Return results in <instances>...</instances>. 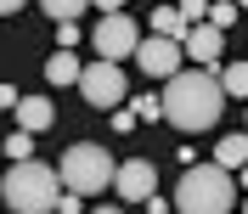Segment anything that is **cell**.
Here are the masks:
<instances>
[{
	"label": "cell",
	"instance_id": "obj_1",
	"mask_svg": "<svg viewBox=\"0 0 248 214\" xmlns=\"http://www.w3.org/2000/svg\"><path fill=\"white\" fill-rule=\"evenodd\" d=\"M164 119L186 136H198V130H215L220 113H226V91H220V74L215 68H175L164 79Z\"/></svg>",
	"mask_w": 248,
	"mask_h": 214
},
{
	"label": "cell",
	"instance_id": "obj_2",
	"mask_svg": "<svg viewBox=\"0 0 248 214\" xmlns=\"http://www.w3.org/2000/svg\"><path fill=\"white\" fill-rule=\"evenodd\" d=\"M0 203L12 214H51L62 203V175L34 158H12V175L0 181Z\"/></svg>",
	"mask_w": 248,
	"mask_h": 214
},
{
	"label": "cell",
	"instance_id": "obj_3",
	"mask_svg": "<svg viewBox=\"0 0 248 214\" xmlns=\"http://www.w3.org/2000/svg\"><path fill=\"white\" fill-rule=\"evenodd\" d=\"M170 203H175V209H186V214H226V209L237 203V192H232V169L198 164V158H192Z\"/></svg>",
	"mask_w": 248,
	"mask_h": 214
},
{
	"label": "cell",
	"instance_id": "obj_4",
	"mask_svg": "<svg viewBox=\"0 0 248 214\" xmlns=\"http://www.w3.org/2000/svg\"><path fill=\"white\" fill-rule=\"evenodd\" d=\"M113 158H108V147H96V141H74L68 153H62V186L68 192H79V198H96V192H108V181H113Z\"/></svg>",
	"mask_w": 248,
	"mask_h": 214
},
{
	"label": "cell",
	"instance_id": "obj_5",
	"mask_svg": "<svg viewBox=\"0 0 248 214\" xmlns=\"http://www.w3.org/2000/svg\"><path fill=\"white\" fill-rule=\"evenodd\" d=\"M79 96L96 107V113H108V107H119L124 102V68L113 57H102V62H85L79 68Z\"/></svg>",
	"mask_w": 248,
	"mask_h": 214
},
{
	"label": "cell",
	"instance_id": "obj_6",
	"mask_svg": "<svg viewBox=\"0 0 248 214\" xmlns=\"http://www.w3.org/2000/svg\"><path fill=\"white\" fill-rule=\"evenodd\" d=\"M136 40H141V29H136V17H124V12H102V23H96V34H91L96 57H113V62L130 57Z\"/></svg>",
	"mask_w": 248,
	"mask_h": 214
},
{
	"label": "cell",
	"instance_id": "obj_7",
	"mask_svg": "<svg viewBox=\"0 0 248 214\" xmlns=\"http://www.w3.org/2000/svg\"><path fill=\"white\" fill-rule=\"evenodd\" d=\"M130 57H136V68L147 79H170L175 68H181V40H164V34H147V40H136V51H130Z\"/></svg>",
	"mask_w": 248,
	"mask_h": 214
},
{
	"label": "cell",
	"instance_id": "obj_8",
	"mask_svg": "<svg viewBox=\"0 0 248 214\" xmlns=\"http://www.w3.org/2000/svg\"><path fill=\"white\" fill-rule=\"evenodd\" d=\"M220 51H226V34H220L215 23H186V34H181V57H186V62H198V68H215V62H220Z\"/></svg>",
	"mask_w": 248,
	"mask_h": 214
},
{
	"label": "cell",
	"instance_id": "obj_9",
	"mask_svg": "<svg viewBox=\"0 0 248 214\" xmlns=\"http://www.w3.org/2000/svg\"><path fill=\"white\" fill-rule=\"evenodd\" d=\"M113 186H119L124 203H147V198L158 192V169L147 164V158H130V164L113 169Z\"/></svg>",
	"mask_w": 248,
	"mask_h": 214
},
{
	"label": "cell",
	"instance_id": "obj_10",
	"mask_svg": "<svg viewBox=\"0 0 248 214\" xmlns=\"http://www.w3.org/2000/svg\"><path fill=\"white\" fill-rule=\"evenodd\" d=\"M17 124H23V130H34V136H40V130H51V124H57V107L46 102V96H17Z\"/></svg>",
	"mask_w": 248,
	"mask_h": 214
},
{
	"label": "cell",
	"instance_id": "obj_11",
	"mask_svg": "<svg viewBox=\"0 0 248 214\" xmlns=\"http://www.w3.org/2000/svg\"><path fill=\"white\" fill-rule=\"evenodd\" d=\"M79 68H85V62H79L68 46H57V57L46 62V79H51V85H79Z\"/></svg>",
	"mask_w": 248,
	"mask_h": 214
},
{
	"label": "cell",
	"instance_id": "obj_12",
	"mask_svg": "<svg viewBox=\"0 0 248 214\" xmlns=\"http://www.w3.org/2000/svg\"><path fill=\"white\" fill-rule=\"evenodd\" d=\"M215 164H220V169H243V164H248V130L220 141V147H215Z\"/></svg>",
	"mask_w": 248,
	"mask_h": 214
},
{
	"label": "cell",
	"instance_id": "obj_13",
	"mask_svg": "<svg viewBox=\"0 0 248 214\" xmlns=\"http://www.w3.org/2000/svg\"><path fill=\"white\" fill-rule=\"evenodd\" d=\"M220 91H226V96H243V102H248V57L220 68Z\"/></svg>",
	"mask_w": 248,
	"mask_h": 214
},
{
	"label": "cell",
	"instance_id": "obj_14",
	"mask_svg": "<svg viewBox=\"0 0 248 214\" xmlns=\"http://www.w3.org/2000/svg\"><path fill=\"white\" fill-rule=\"evenodd\" d=\"M153 34H164V40H181V34H186V17L175 12V6H153Z\"/></svg>",
	"mask_w": 248,
	"mask_h": 214
},
{
	"label": "cell",
	"instance_id": "obj_15",
	"mask_svg": "<svg viewBox=\"0 0 248 214\" xmlns=\"http://www.w3.org/2000/svg\"><path fill=\"white\" fill-rule=\"evenodd\" d=\"M237 17H243V6H237V0H220V6H209V17H203V23H215V29L226 34V29L237 23Z\"/></svg>",
	"mask_w": 248,
	"mask_h": 214
},
{
	"label": "cell",
	"instance_id": "obj_16",
	"mask_svg": "<svg viewBox=\"0 0 248 214\" xmlns=\"http://www.w3.org/2000/svg\"><path fill=\"white\" fill-rule=\"evenodd\" d=\"M85 6H91V0H40V12H46V17H57V23H68V17H79Z\"/></svg>",
	"mask_w": 248,
	"mask_h": 214
},
{
	"label": "cell",
	"instance_id": "obj_17",
	"mask_svg": "<svg viewBox=\"0 0 248 214\" xmlns=\"http://www.w3.org/2000/svg\"><path fill=\"white\" fill-rule=\"evenodd\" d=\"M6 158H34V130H23V124H17L12 136H6Z\"/></svg>",
	"mask_w": 248,
	"mask_h": 214
},
{
	"label": "cell",
	"instance_id": "obj_18",
	"mask_svg": "<svg viewBox=\"0 0 248 214\" xmlns=\"http://www.w3.org/2000/svg\"><path fill=\"white\" fill-rule=\"evenodd\" d=\"M130 107H136V119H147V124H153V119H164V102H158V96H136Z\"/></svg>",
	"mask_w": 248,
	"mask_h": 214
},
{
	"label": "cell",
	"instance_id": "obj_19",
	"mask_svg": "<svg viewBox=\"0 0 248 214\" xmlns=\"http://www.w3.org/2000/svg\"><path fill=\"white\" fill-rule=\"evenodd\" d=\"M175 12H181L186 23H203V17H209V0H181V6H175Z\"/></svg>",
	"mask_w": 248,
	"mask_h": 214
},
{
	"label": "cell",
	"instance_id": "obj_20",
	"mask_svg": "<svg viewBox=\"0 0 248 214\" xmlns=\"http://www.w3.org/2000/svg\"><path fill=\"white\" fill-rule=\"evenodd\" d=\"M136 113H130V107H113V130H119V136H130V130H136Z\"/></svg>",
	"mask_w": 248,
	"mask_h": 214
},
{
	"label": "cell",
	"instance_id": "obj_21",
	"mask_svg": "<svg viewBox=\"0 0 248 214\" xmlns=\"http://www.w3.org/2000/svg\"><path fill=\"white\" fill-rule=\"evenodd\" d=\"M57 46H68V51L79 46V23H74V17H68V23H57Z\"/></svg>",
	"mask_w": 248,
	"mask_h": 214
},
{
	"label": "cell",
	"instance_id": "obj_22",
	"mask_svg": "<svg viewBox=\"0 0 248 214\" xmlns=\"http://www.w3.org/2000/svg\"><path fill=\"white\" fill-rule=\"evenodd\" d=\"M23 6H29V0H0V17H17Z\"/></svg>",
	"mask_w": 248,
	"mask_h": 214
},
{
	"label": "cell",
	"instance_id": "obj_23",
	"mask_svg": "<svg viewBox=\"0 0 248 214\" xmlns=\"http://www.w3.org/2000/svg\"><path fill=\"white\" fill-rule=\"evenodd\" d=\"M0 107H6V113L17 107V91H12V85H0Z\"/></svg>",
	"mask_w": 248,
	"mask_h": 214
},
{
	"label": "cell",
	"instance_id": "obj_24",
	"mask_svg": "<svg viewBox=\"0 0 248 214\" xmlns=\"http://www.w3.org/2000/svg\"><path fill=\"white\" fill-rule=\"evenodd\" d=\"M91 6H96V12H119L124 0H91Z\"/></svg>",
	"mask_w": 248,
	"mask_h": 214
},
{
	"label": "cell",
	"instance_id": "obj_25",
	"mask_svg": "<svg viewBox=\"0 0 248 214\" xmlns=\"http://www.w3.org/2000/svg\"><path fill=\"white\" fill-rule=\"evenodd\" d=\"M243 186H248V164H243Z\"/></svg>",
	"mask_w": 248,
	"mask_h": 214
},
{
	"label": "cell",
	"instance_id": "obj_26",
	"mask_svg": "<svg viewBox=\"0 0 248 214\" xmlns=\"http://www.w3.org/2000/svg\"><path fill=\"white\" fill-rule=\"evenodd\" d=\"M237 6H243V12H248V0H237Z\"/></svg>",
	"mask_w": 248,
	"mask_h": 214
},
{
	"label": "cell",
	"instance_id": "obj_27",
	"mask_svg": "<svg viewBox=\"0 0 248 214\" xmlns=\"http://www.w3.org/2000/svg\"><path fill=\"white\" fill-rule=\"evenodd\" d=\"M243 209H248V198H243Z\"/></svg>",
	"mask_w": 248,
	"mask_h": 214
}]
</instances>
